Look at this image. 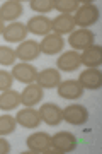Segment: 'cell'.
Segmentation results:
<instances>
[{"instance_id": "cell-1", "label": "cell", "mask_w": 102, "mask_h": 154, "mask_svg": "<svg viewBox=\"0 0 102 154\" xmlns=\"http://www.w3.org/2000/svg\"><path fill=\"white\" fill-rule=\"evenodd\" d=\"M78 142H77V137L71 132H58L51 137V149L48 152H56V154H63V152H71L75 151Z\"/></svg>"}, {"instance_id": "cell-2", "label": "cell", "mask_w": 102, "mask_h": 154, "mask_svg": "<svg viewBox=\"0 0 102 154\" xmlns=\"http://www.w3.org/2000/svg\"><path fill=\"white\" fill-rule=\"evenodd\" d=\"M97 19H99V9L94 4H85V5L78 7L75 11V16H73L75 26H80L82 29L95 24Z\"/></svg>"}, {"instance_id": "cell-3", "label": "cell", "mask_w": 102, "mask_h": 154, "mask_svg": "<svg viewBox=\"0 0 102 154\" xmlns=\"http://www.w3.org/2000/svg\"><path fill=\"white\" fill-rule=\"evenodd\" d=\"M26 146L34 154L48 152L49 149H51V135L46 132H34L27 137Z\"/></svg>"}, {"instance_id": "cell-4", "label": "cell", "mask_w": 102, "mask_h": 154, "mask_svg": "<svg viewBox=\"0 0 102 154\" xmlns=\"http://www.w3.org/2000/svg\"><path fill=\"white\" fill-rule=\"evenodd\" d=\"M61 116L70 125H83L89 120V111L82 105H68L65 110H61Z\"/></svg>"}, {"instance_id": "cell-5", "label": "cell", "mask_w": 102, "mask_h": 154, "mask_svg": "<svg viewBox=\"0 0 102 154\" xmlns=\"http://www.w3.org/2000/svg\"><path fill=\"white\" fill-rule=\"evenodd\" d=\"M12 77L19 81L22 84H32L36 81V77H38V69L31 63H16L14 69H12Z\"/></svg>"}, {"instance_id": "cell-6", "label": "cell", "mask_w": 102, "mask_h": 154, "mask_svg": "<svg viewBox=\"0 0 102 154\" xmlns=\"http://www.w3.org/2000/svg\"><path fill=\"white\" fill-rule=\"evenodd\" d=\"M94 39H95V34L90 29H78V31L71 33V36L68 38V43L75 50H87L94 45Z\"/></svg>"}, {"instance_id": "cell-7", "label": "cell", "mask_w": 102, "mask_h": 154, "mask_svg": "<svg viewBox=\"0 0 102 154\" xmlns=\"http://www.w3.org/2000/svg\"><path fill=\"white\" fill-rule=\"evenodd\" d=\"M16 122L19 123V125H22L24 128H38L43 120H41V115H39L38 110L26 106L24 110H21L19 113H17Z\"/></svg>"}, {"instance_id": "cell-8", "label": "cell", "mask_w": 102, "mask_h": 154, "mask_svg": "<svg viewBox=\"0 0 102 154\" xmlns=\"http://www.w3.org/2000/svg\"><path fill=\"white\" fill-rule=\"evenodd\" d=\"M39 115H41V120L49 127H56L60 125V122L63 120L61 116V108L54 103H46V105H41L39 108Z\"/></svg>"}, {"instance_id": "cell-9", "label": "cell", "mask_w": 102, "mask_h": 154, "mask_svg": "<svg viewBox=\"0 0 102 154\" xmlns=\"http://www.w3.org/2000/svg\"><path fill=\"white\" fill-rule=\"evenodd\" d=\"M63 48H65V39L56 33L46 34L43 38V41H41V45H39V50L44 55H56Z\"/></svg>"}, {"instance_id": "cell-10", "label": "cell", "mask_w": 102, "mask_h": 154, "mask_svg": "<svg viewBox=\"0 0 102 154\" xmlns=\"http://www.w3.org/2000/svg\"><path fill=\"white\" fill-rule=\"evenodd\" d=\"M41 53L39 50V43L34 41V39H27V41H22L16 50V57L21 58L22 62H31V60H36Z\"/></svg>"}, {"instance_id": "cell-11", "label": "cell", "mask_w": 102, "mask_h": 154, "mask_svg": "<svg viewBox=\"0 0 102 154\" xmlns=\"http://www.w3.org/2000/svg\"><path fill=\"white\" fill-rule=\"evenodd\" d=\"M58 94L63 99H78L83 94V88L78 81L70 79V81H63L58 84Z\"/></svg>"}, {"instance_id": "cell-12", "label": "cell", "mask_w": 102, "mask_h": 154, "mask_svg": "<svg viewBox=\"0 0 102 154\" xmlns=\"http://www.w3.org/2000/svg\"><path fill=\"white\" fill-rule=\"evenodd\" d=\"M44 98V91L39 84H27V88L21 93V103L32 108L34 105H39Z\"/></svg>"}, {"instance_id": "cell-13", "label": "cell", "mask_w": 102, "mask_h": 154, "mask_svg": "<svg viewBox=\"0 0 102 154\" xmlns=\"http://www.w3.org/2000/svg\"><path fill=\"white\" fill-rule=\"evenodd\" d=\"M58 65V70H63V72H75L78 67L82 65L80 62V53L78 51H65L61 53L56 62Z\"/></svg>"}, {"instance_id": "cell-14", "label": "cell", "mask_w": 102, "mask_h": 154, "mask_svg": "<svg viewBox=\"0 0 102 154\" xmlns=\"http://www.w3.org/2000/svg\"><path fill=\"white\" fill-rule=\"evenodd\" d=\"M36 81L43 89H54L61 82V75H60V70H56V69H44V70L38 72Z\"/></svg>"}, {"instance_id": "cell-15", "label": "cell", "mask_w": 102, "mask_h": 154, "mask_svg": "<svg viewBox=\"0 0 102 154\" xmlns=\"http://www.w3.org/2000/svg\"><path fill=\"white\" fill-rule=\"evenodd\" d=\"M26 28H27V33L46 36V34H49V31H51V21L44 16H34L27 21Z\"/></svg>"}, {"instance_id": "cell-16", "label": "cell", "mask_w": 102, "mask_h": 154, "mask_svg": "<svg viewBox=\"0 0 102 154\" xmlns=\"http://www.w3.org/2000/svg\"><path fill=\"white\" fill-rule=\"evenodd\" d=\"M26 36H27V28H26V24H22V22H10L4 29V39L9 41V43L24 41Z\"/></svg>"}, {"instance_id": "cell-17", "label": "cell", "mask_w": 102, "mask_h": 154, "mask_svg": "<svg viewBox=\"0 0 102 154\" xmlns=\"http://www.w3.org/2000/svg\"><path fill=\"white\" fill-rule=\"evenodd\" d=\"M82 65H87L89 69H97L102 62V48L99 45H92L90 48H87L82 51L80 55Z\"/></svg>"}, {"instance_id": "cell-18", "label": "cell", "mask_w": 102, "mask_h": 154, "mask_svg": "<svg viewBox=\"0 0 102 154\" xmlns=\"http://www.w3.org/2000/svg\"><path fill=\"white\" fill-rule=\"evenodd\" d=\"M51 29H53L56 34H68L73 33L75 29V21H73V16L70 14H60L58 17H54L51 21Z\"/></svg>"}, {"instance_id": "cell-19", "label": "cell", "mask_w": 102, "mask_h": 154, "mask_svg": "<svg viewBox=\"0 0 102 154\" xmlns=\"http://www.w3.org/2000/svg\"><path fill=\"white\" fill-rule=\"evenodd\" d=\"M78 82L83 89H99L102 86V74L97 69H87L78 75Z\"/></svg>"}, {"instance_id": "cell-20", "label": "cell", "mask_w": 102, "mask_h": 154, "mask_svg": "<svg viewBox=\"0 0 102 154\" xmlns=\"http://www.w3.org/2000/svg\"><path fill=\"white\" fill-rule=\"evenodd\" d=\"M22 4L17 2V0H9L5 4H2L0 7V19L2 21H16L22 16Z\"/></svg>"}, {"instance_id": "cell-21", "label": "cell", "mask_w": 102, "mask_h": 154, "mask_svg": "<svg viewBox=\"0 0 102 154\" xmlns=\"http://www.w3.org/2000/svg\"><path fill=\"white\" fill-rule=\"evenodd\" d=\"M17 105H21V94L17 93L16 89H7L0 94V110L10 111Z\"/></svg>"}, {"instance_id": "cell-22", "label": "cell", "mask_w": 102, "mask_h": 154, "mask_svg": "<svg viewBox=\"0 0 102 154\" xmlns=\"http://www.w3.org/2000/svg\"><path fill=\"white\" fill-rule=\"evenodd\" d=\"M17 122L10 115H2L0 116V135H9L16 132Z\"/></svg>"}, {"instance_id": "cell-23", "label": "cell", "mask_w": 102, "mask_h": 154, "mask_svg": "<svg viewBox=\"0 0 102 154\" xmlns=\"http://www.w3.org/2000/svg\"><path fill=\"white\" fill-rule=\"evenodd\" d=\"M53 2H54V9L56 11H60L61 14H70V16L71 12H75L80 7V4L77 0H53Z\"/></svg>"}, {"instance_id": "cell-24", "label": "cell", "mask_w": 102, "mask_h": 154, "mask_svg": "<svg viewBox=\"0 0 102 154\" xmlns=\"http://www.w3.org/2000/svg\"><path fill=\"white\" fill-rule=\"evenodd\" d=\"M17 60L16 51L9 46H0V63L2 65H14Z\"/></svg>"}, {"instance_id": "cell-25", "label": "cell", "mask_w": 102, "mask_h": 154, "mask_svg": "<svg viewBox=\"0 0 102 154\" xmlns=\"http://www.w3.org/2000/svg\"><path fill=\"white\" fill-rule=\"evenodd\" d=\"M31 9L39 12V14H41V12L46 14V12L54 9V2L53 0H31Z\"/></svg>"}, {"instance_id": "cell-26", "label": "cell", "mask_w": 102, "mask_h": 154, "mask_svg": "<svg viewBox=\"0 0 102 154\" xmlns=\"http://www.w3.org/2000/svg\"><path fill=\"white\" fill-rule=\"evenodd\" d=\"M12 82H14V77H12L10 72L0 70V91H7V89H10Z\"/></svg>"}, {"instance_id": "cell-27", "label": "cell", "mask_w": 102, "mask_h": 154, "mask_svg": "<svg viewBox=\"0 0 102 154\" xmlns=\"http://www.w3.org/2000/svg\"><path fill=\"white\" fill-rule=\"evenodd\" d=\"M10 152V142L7 139H2L0 135V154H9Z\"/></svg>"}, {"instance_id": "cell-28", "label": "cell", "mask_w": 102, "mask_h": 154, "mask_svg": "<svg viewBox=\"0 0 102 154\" xmlns=\"http://www.w3.org/2000/svg\"><path fill=\"white\" fill-rule=\"evenodd\" d=\"M4 29H5V26H4V21L0 19V34H4Z\"/></svg>"}]
</instances>
